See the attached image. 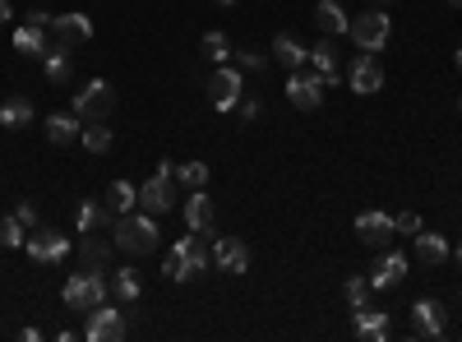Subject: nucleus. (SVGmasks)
Returning <instances> with one entry per match:
<instances>
[{
	"label": "nucleus",
	"instance_id": "1",
	"mask_svg": "<svg viewBox=\"0 0 462 342\" xmlns=\"http://www.w3.org/2000/svg\"><path fill=\"white\" fill-rule=\"evenodd\" d=\"M208 236H213V232H189V236H180V241L167 250V259H162V273H167L171 282H185V278L204 273L208 263H213V245H208Z\"/></svg>",
	"mask_w": 462,
	"mask_h": 342
},
{
	"label": "nucleus",
	"instance_id": "2",
	"mask_svg": "<svg viewBox=\"0 0 462 342\" xmlns=\"http://www.w3.org/2000/svg\"><path fill=\"white\" fill-rule=\"evenodd\" d=\"M111 241H116V250H125V254H152L158 250V217L152 213H121L111 222Z\"/></svg>",
	"mask_w": 462,
	"mask_h": 342
},
{
	"label": "nucleus",
	"instance_id": "3",
	"mask_svg": "<svg viewBox=\"0 0 462 342\" xmlns=\"http://www.w3.org/2000/svg\"><path fill=\"white\" fill-rule=\"evenodd\" d=\"M106 287H111V282H106L97 269H79V273H69L60 300H65V310H97L102 300H106Z\"/></svg>",
	"mask_w": 462,
	"mask_h": 342
},
{
	"label": "nucleus",
	"instance_id": "4",
	"mask_svg": "<svg viewBox=\"0 0 462 342\" xmlns=\"http://www.w3.org/2000/svg\"><path fill=\"white\" fill-rule=\"evenodd\" d=\"M139 204H143V213H152V217H162V213L176 208V167H171V162H158V171L139 185Z\"/></svg>",
	"mask_w": 462,
	"mask_h": 342
},
{
	"label": "nucleus",
	"instance_id": "5",
	"mask_svg": "<svg viewBox=\"0 0 462 342\" xmlns=\"http://www.w3.org/2000/svg\"><path fill=\"white\" fill-rule=\"evenodd\" d=\"M389 32H393V23H389V14H383V5H374V10H365V14H356L352 23H346V37L370 56L389 47Z\"/></svg>",
	"mask_w": 462,
	"mask_h": 342
},
{
	"label": "nucleus",
	"instance_id": "6",
	"mask_svg": "<svg viewBox=\"0 0 462 342\" xmlns=\"http://www.w3.org/2000/svg\"><path fill=\"white\" fill-rule=\"evenodd\" d=\"M116 111V88L106 79H88L79 93H74V116H79L84 125L88 121H106Z\"/></svg>",
	"mask_w": 462,
	"mask_h": 342
},
{
	"label": "nucleus",
	"instance_id": "7",
	"mask_svg": "<svg viewBox=\"0 0 462 342\" xmlns=\"http://www.w3.org/2000/svg\"><path fill=\"white\" fill-rule=\"evenodd\" d=\"M411 337H426V342H444L448 337V310L439 306L435 296H420L411 306Z\"/></svg>",
	"mask_w": 462,
	"mask_h": 342
},
{
	"label": "nucleus",
	"instance_id": "8",
	"mask_svg": "<svg viewBox=\"0 0 462 342\" xmlns=\"http://www.w3.org/2000/svg\"><path fill=\"white\" fill-rule=\"evenodd\" d=\"M241 88H245V79H241V69L236 65H217L213 74H208V102L217 106V111H231V106H241Z\"/></svg>",
	"mask_w": 462,
	"mask_h": 342
},
{
	"label": "nucleus",
	"instance_id": "9",
	"mask_svg": "<svg viewBox=\"0 0 462 342\" xmlns=\"http://www.w3.org/2000/svg\"><path fill=\"white\" fill-rule=\"evenodd\" d=\"M84 337H88V342H121V337H125V315L116 310V306H106V300H102L97 310H88Z\"/></svg>",
	"mask_w": 462,
	"mask_h": 342
},
{
	"label": "nucleus",
	"instance_id": "10",
	"mask_svg": "<svg viewBox=\"0 0 462 342\" xmlns=\"http://www.w3.org/2000/svg\"><path fill=\"white\" fill-rule=\"evenodd\" d=\"M23 250L37 259V263H60L69 254V236L51 232V226H32V236L23 241Z\"/></svg>",
	"mask_w": 462,
	"mask_h": 342
},
{
	"label": "nucleus",
	"instance_id": "11",
	"mask_svg": "<svg viewBox=\"0 0 462 342\" xmlns=\"http://www.w3.org/2000/svg\"><path fill=\"white\" fill-rule=\"evenodd\" d=\"M51 42L56 47H84V42H93V19L88 14H56L51 19Z\"/></svg>",
	"mask_w": 462,
	"mask_h": 342
},
{
	"label": "nucleus",
	"instance_id": "12",
	"mask_svg": "<svg viewBox=\"0 0 462 342\" xmlns=\"http://www.w3.org/2000/svg\"><path fill=\"white\" fill-rule=\"evenodd\" d=\"M356 236H361V245H370V250H389V241H393L398 232H393V217H389V213L365 208V213L356 217Z\"/></svg>",
	"mask_w": 462,
	"mask_h": 342
},
{
	"label": "nucleus",
	"instance_id": "13",
	"mask_svg": "<svg viewBox=\"0 0 462 342\" xmlns=\"http://www.w3.org/2000/svg\"><path fill=\"white\" fill-rule=\"evenodd\" d=\"M324 79L319 74H300V69H291V79H287V102L296 106V111H315L319 102H324Z\"/></svg>",
	"mask_w": 462,
	"mask_h": 342
},
{
	"label": "nucleus",
	"instance_id": "14",
	"mask_svg": "<svg viewBox=\"0 0 462 342\" xmlns=\"http://www.w3.org/2000/svg\"><path fill=\"white\" fill-rule=\"evenodd\" d=\"M407 269H411V259H407L402 250H383V254L374 259V269H370V287H374V291H389V287H398V282L407 278Z\"/></svg>",
	"mask_w": 462,
	"mask_h": 342
},
{
	"label": "nucleus",
	"instance_id": "15",
	"mask_svg": "<svg viewBox=\"0 0 462 342\" xmlns=\"http://www.w3.org/2000/svg\"><path fill=\"white\" fill-rule=\"evenodd\" d=\"M213 263L222 273H245L250 269V245L241 241V236H213Z\"/></svg>",
	"mask_w": 462,
	"mask_h": 342
},
{
	"label": "nucleus",
	"instance_id": "16",
	"mask_svg": "<svg viewBox=\"0 0 462 342\" xmlns=\"http://www.w3.org/2000/svg\"><path fill=\"white\" fill-rule=\"evenodd\" d=\"M346 88H352V93H379L383 88V69H379V60L370 56V51H361L352 65H346Z\"/></svg>",
	"mask_w": 462,
	"mask_h": 342
},
{
	"label": "nucleus",
	"instance_id": "17",
	"mask_svg": "<svg viewBox=\"0 0 462 342\" xmlns=\"http://www.w3.org/2000/svg\"><path fill=\"white\" fill-rule=\"evenodd\" d=\"M310 65L324 84H342V47H337V37H324L319 47H310Z\"/></svg>",
	"mask_w": 462,
	"mask_h": 342
},
{
	"label": "nucleus",
	"instance_id": "18",
	"mask_svg": "<svg viewBox=\"0 0 462 342\" xmlns=\"http://www.w3.org/2000/svg\"><path fill=\"white\" fill-rule=\"evenodd\" d=\"M213 222H217L213 199L204 195V189H189V199H185V226H189V232H213Z\"/></svg>",
	"mask_w": 462,
	"mask_h": 342
},
{
	"label": "nucleus",
	"instance_id": "19",
	"mask_svg": "<svg viewBox=\"0 0 462 342\" xmlns=\"http://www.w3.org/2000/svg\"><path fill=\"white\" fill-rule=\"evenodd\" d=\"M411 241H416V259H420V263H430V269H439V263L453 254L448 236H439V232H426V226H420V232H416Z\"/></svg>",
	"mask_w": 462,
	"mask_h": 342
},
{
	"label": "nucleus",
	"instance_id": "20",
	"mask_svg": "<svg viewBox=\"0 0 462 342\" xmlns=\"http://www.w3.org/2000/svg\"><path fill=\"white\" fill-rule=\"evenodd\" d=\"M79 134H84V125H79V116H74V111H56V116H47V139H51L56 148L74 143Z\"/></svg>",
	"mask_w": 462,
	"mask_h": 342
},
{
	"label": "nucleus",
	"instance_id": "21",
	"mask_svg": "<svg viewBox=\"0 0 462 342\" xmlns=\"http://www.w3.org/2000/svg\"><path fill=\"white\" fill-rule=\"evenodd\" d=\"M102 204H106L111 217H121V213H130V208L139 204V189H134L130 180H111V185H106V195H102Z\"/></svg>",
	"mask_w": 462,
	"mask_h": 342
},
{
	"label": "nucleus",
	"instance_id": "22",
	"mask_svg": "<svg viewBox=\"0 0 462 342\" xmlns=\"http://www.w3.org/2000/svg\"><path fill=\"white\" fill-rule=\"evenodd\" d=\"M315 23H319L324 37H342L352 19H346V10L337 5V0H319V5H315Z\"/></svg>",
	"mask_w": 462,
	"mask_h": 342
},
{
	"label": "nucleus",
	"instance_id": "23",
	"mask_svg": "<svg viewBox=\"0 0 462 342\" xmlns=\"http://www.w3.org/2000/svg\"><path fill=\"white\" fill-rule=\"evenodd\" d=\"M32 116H37V106L28 97H5L0 102V125L5 130H23V125H32Z\"/></svg>",
	"mask_w": 462,
	"mask_h": 342
},
{
	"label": "nucleus",
	"instance_id": "24",
	"mask_svg": "<svg viewBox=\"0 0 462 342\" xmlns=\"http://www.w3.org/2000/svg\"><path fill=\"white\" fill-rule=\"evenodd\" d=\"M352 315H356V337H365V342L389 337V315H383V310H370V306H361V310H352Z\"/></svg>",
	"mask_w": 462,
	"mask_h": 342
},
{
	"label": "nucleus",
	"instance_id": "25",
	"mask_svg": "<svg viewBox=\"0 0 462 342\" xmlns=\"http://www.w3.org/2000/svg\"><path fill=\"white\" fill-rule=\"evenodd\" d=\"M42 65H47V79L51 84H74V60H69V47H51L47 56H42Z\"/></svg>",
	"mask_w": 462,
	"mask_h": 342
},
{
	"label": "nucleus",
	"instance_id": "26",
	"mask_svg": "<svg viewBox=\"0 0 462 342\" xmlns=\"http://www.w3.org/2000/svg\"><path fill=\"white\" fill-rule=\"evenodd\" d=\"M106 222H116V217L106 213L102 199H84L79 208H74V226H79V232H97V226H106Z\"/></svg>",
	"mask_w": 462,
	"mask_h": 342
},
{
	"label": "nucleus",
	"instance_id": "27",
	"mask_svg": "<svg viewBox=\"0 0 462 342\" xmlns=\"http://www.w3.org/2000/svg\"><path fill=\"white\" fill-rule=\"evenodd\" d=\"M273 60H282L287 69H300L305 60H310V51H305L291 32H278V37H273Z\"/></svg>",
	"mask_w": 462,
	"mask_h": 342
},
{
	"label": "nucleus",
	"instance_id": "28",
	"mask_svg": "<svg viewBox=\"0 0 462 342\" xmlns=\"http://www.w3.org/2000/svg\"><path fill=\"white\" fill-rule=\"evenodd\" d=\"M111 250H116V241H97L93 232H84V269H97V273H106Z\"/></svg>",
	"mask_w": 462,
	"mask_h": 342
},
{
	"label": "nucleus",
	"instance_id": "29",
	"mask_svg": "<svg viewBox=\"0 0 462 342\" xmlns=\"http://www.w3.org/2000/svg\"><path fill=\"white\" fill-rule=\"evenodd\" d=\"M111 291H116V300L121 306H134V300L143 296V282H139V269H121L111 278Z\"/></svg>",
	"mask_w": 462,
	"mask_h": 342
},
{
	"label": "nucleus",
	"instance_id": "30",
	"mask_svg": "<svg viewBox=\"0 0 462 342\" xmlns=\"http://www.w3.org/2000/svg\"><path fill=\"white\" fill-rule=\"evenodd\" d=\"M14 51H23V56H47V28H32V23L14 28Z\"/></svg>",
	"mask_w": 462,
	"mask_h": 342
},
{
	"label": "nucleus",
	"instance_id": "31",
	"mask_svg": "<svg viewBox=\"0 0 462 342\" xmlns=\"http://www.w3.org/2000/svg\"><path fill=\"white\" fill-rule=\"evenodd\" d=\"M208 60H217V65H226L231 60V37L222 32V28H213V32H204V47H199Z\"/></svg>",
	"mask_w": 462,
	"mask_h": 342
},
{
	"label": "nucleus",
	"instance_id": "32",
	"mask_svg": "<svg viewBox=\"0 0 462 342\" xmlns=\"http://www.w3.org/2000/svg\"><path fill=\"white\" fill-rule=\"evenodd\" d=\"M79 139H84V148H88V153H97V158H102V153H106V148H111V130H106L102 121H88Z\"/></svg>",
	"mask_w": 462,
	"mask_h": 342
},
{
	"label": "nucleus",
	"instance_id": "33",
	"mask_svg": "<svg viewBox=\"0 0 462 342\" xmlns=\"http://www.w3.org/2000/svg\"><path fill=\"white\" fill-rule=\"evenodd\" d=\"M342 296H346V306H352V310L370 306V278H346L342 282Z\"/></svg>",
	"mask_w": 462,
	"mask_h": 342
},
{
	"label": "nucleus",
	"instance_id": "34",
	"mask_svg": "<svg viewBox=\"0 0 462 342\" xmlns=\"http://www.w3.org/2000/svg\"><path fill=\"white\" fill-rule=\"evenodd\" d=\"M176 180L189 185V189H204L208 185V162H180L176 167Z\"/></svg>",
	"mask_w": 462,
	"mask_h": 342
},
{
	"label": "nucleus",
	"instance_id": "35",
	"mask_svg": "<svg viewBox=\"0 0 462 342\" xmlns=\"http://www.w3.org/2000/svg\"><path fill=\"white\" fill-rule=\"evenodd\" d=\"M23 232H28V226H23L19 217H0V245H10V250L23 245V241H28Z\"/></svg>",
	"mask_w": 462,
	"mask_h": 342
},
{
	"label": "nucleus",
	"instance_id": "36",
	"mask_svg": "<svg viewBox=\"0 0 462 342\" xmlns=\"http://www.w3.org/2000/svg\"><path fill=\"white\" fill-rule=\"evenodd\" d=\"M420 226H426V222H420V213H416V208H407V213H398V217H393V232H398V236H416Z\"/></svg>",
	"mask_w": 462,
	"mask_h": 342
},
{
	"label": "nucleus",
	"instance_id": "37",
	"mask_svg": "<svg viewBox=\"0 0 462 342\" xmlns=\"http://www.w3.org/2000/svg\"><path fill=\"white\" fill-rule=\"evenodd\" d=\"M231 65L236 69H263V56L259 51H231Z\"/></svg>",
	"mask_w": 462,
	"mask_h": 342
},
{
	"label": "nucleus",
	"instance_id": "38",
	"mask_svg": "<svg viewBox=\"0 0 462 342\" xmlns=\"http://www.w3.org/2000/svg\"><path fill=\"white\" fill-rule=\"evenodd\" d=\"M14 217H19V222L28 226V232H32V226H37V204H32V199H23V204L14 208Z\"/></svg>",
	"mask_w": 462,
	"mask_h": 342
},
{
	"label": "nucleus",
	"instance_id": "39",
	"mask_svg": "<svg viewBox=\"0 0 462 342\" xmlns=\"http://www.w3.org/2000/svg\"><path fill=\"white\" fill-rule=\"evenodd\" d=\"M51 19H56V14H47V10H28V19H23V23H32V28H47V32H51Z\"/></svg>",
	"mask_w": 462,
	"mask_h": 342
},
{
	"label": "nucleus",
	"instance_id": "40",
	"mask_svg": "<svg viewBox=\"0 0 462 342\" xmlns=\"http://www.w3.org/2000/svg\"><path fill=\"white\" fill-rule=\"evenodd\" d=\"M241 116H245V121L259 116V97H241Z\"/></svg>",
	"mask_w": 462,
	"mask_h": 342
},
{
	"label": "nucleus",
	"instance_id": "41",
	"mask_svg": "<svg viewBox=\"0 0 462 342\" xmlns=\"http://www.w3.org/2000/svg\"><path fill=\"white\" fill-rule=\"evenodd\" d=\"M10 14H14V10H10V0H0V23H10Z\"/></svg>",
	"mask_w": 462,
	"mask_h": 342
},
{
	"label": "nucleus",
	"instance_id": "42",
	"mask_svg": "<svg viewBox=\"0 0 462 342\" xmlns=\"http://www.w3.org/2000/svg\"><path fill=\"white\" fill-rule=\"evenodd\" d=\"M370 5H398V0H370Z\"/></svg>",
	"mask_w": 462,
	"mask_h": 342
},
{
	"label": "nucleus",
	"instance_id": "43",
	"mask_svg": "<svg viewBox=\"0 0 462 342\" xmlns=\"http://www.w3.org/2000/svg\"><path fill=\"white\" fill-rule=\"evenodd\" d=\"M213 5H236V0H213Z\"/></svg>",
	"mask_w": 462,
	"mask_h": 342
},
{
	"label": "nucleus",
	"instance_id": "44",
	"mask_svg": "<svg viewBox=\"0 0 462 342\" xmlns=\"http://www.w3.org/2000/svg\"><path fill=\"white\" fill-rule=\"evenodd\" d=\"M453 259H457V263H462V245H457V250H453Z\"/></svg>",
	"mask_w": 462,
	"mask_h": 342
},
{
	"label": "nucleus",
	"instance_id": "45",
	"mask_svg": "<svg viewBox=\"0 0 462 342\" xmlns=\"http://www.w3.org/2000/svg\"><path fill=\"white\" fill-rule=\"evenodd\" d=\"M453 5H457V10H462V0H453Z\"/></svg>",
	"mask_w": 462,
	"mask_h": 342
},
{
	"label": "nucleus",
	"instance_id": "46",
	"mask_svg": "<svg viewBox=\"0 0 462 342\" xmlns=\"http://www.w3.org/2000/svg\"><path fill=\"white\" fill-rule=\"evenodd\" d=\"M457 65H462V51H457Z\"/></svg>",
	"mask_w": 462,
	"mask_h": 342
},
{
	"label": "nucleus",
	"instance_id": "47",
	"mask_svg": "<svg viewBox=\"0 0 462 342\" xmlns=\"http://www.w3.org/2000/svg\"><path fill=\"white\" fill-rule=\"evenodd\" d=\"M457 111H462V97H457Z\"/></svg>",
	"mask_w": 462,
	"mask_h": 342
}]
</instances>
